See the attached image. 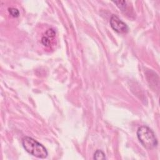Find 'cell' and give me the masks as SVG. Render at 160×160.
<instances>
[{
    "label": "cell",
    "mask_w": 160,
    "mask_h": 160,
    "mask_svg": "<svg viewBox=\"0 0 160 160\" xmlns=\"http://www.w3.org/2000/svg\"><path fill=\"white\" fill-rule=\"evenodd\" d=\"M8 11H9L10 15L14 18H17L19 16V12L18 11V10L15 8H8Z\"/></svg>",
    "instance_id": "obj_7"
},
{
    "label": "cell",
    "mask_w": 160,
    "mask_h": 160,
    "mask_svg": "<svg viewBox=\"0 0 160 160\" xmlns=\"http://www.w3.org/2000/svg\"><path fill=\"white\" fill-rule=\"evenodd\" d=\"M93 159H96V160H100V159L104 160V159H106V158L105 156V154L101 150H97L94 154Z\"/></svg>",
    "instance_id": "obj_5"
},
{
    "label": "cell",
    "mask_w": 160,
    "mask_h": 160,
    "mask_svg": "<svg viewBox=\"0 0 160 160\" xmlns=\"http://www.w3.org/2000/svg\"><path fill=\"white\" fill-rule=\"evenodd\" d=\"M45 36L49 37L51 39H53L55 36H56V32L54 31V30H53V28H50V29H48L46 33H45Z\"/></svg>",
    "instance_id": "obj_8"
},
{
    "label": "cell",
    "mask_w": 160,
    "mask_h": 160,
    "mask_svg": "<svg viewBox=\"0 0 160 160\" xmlns=\"http://www.w3.org/2000/svg\"><path fill=\"white\" fill-rule=\"evenodd\" d=\"M22 144L25 150L34 156L41 159L48 156V151L44 146L31 137H24L22 139Z\"/></svg>",
    "instance_id": "obj_1"
},
{
    "label": "cell",
    "mask_w": 160,
    "mask_h": 160,
    "mask_svg": "<svg viewBox=\"0 0 160 160\" xmlns=\"http://www.w3.org/2000/svg\"><path fill=\"white\" fill-rule=\"evenodd\" d=\"M51 39H52L51 38L45 35L42 37V38H41V43H42V44L45 46L48 47V46H50L51 45Z\"/></svg>",
    "instance_id": "obj_6"
},
{
    "label": "cell",
    "mask_w": 160,
    "mask_h": 160,
    "mask_svg": "<svg viewBox=\"0 0 160 160\" xmlns=\"http://www.w3.org/2000/svg\"><path fill=\"white\" fill-rule=\"evenodd\" d=\"M109 23L113 30L118 33H127L129 31V28L127 25L115 15L111 16Z\"/></svg>",
    "instance_id": "obj_3"
},
{
    "label": "cell",
    "mask_w": 160,
    "mask_h": 160,
    "mask_svg": "<svg viewBox=\"0 0 160 160\" xmlns=\"http://www.w3.org/2000/svg\"><path fill=\"white\" fill-rule=\"evenodd\" d=\"M137 137L143 147L147 150H152L157 147L158 140L151 129L147 126H142L137 130Z\"/></svg>",
    "instance_id": "obj_2"
},
{
    "label": "cell",
    "mask_w": 160,
    "mask_h": 160,
    "mask_svg": "<svg viewBox=\"0 0 160 160\" xmlns=\"http://www.w3.org/2000/svg\"><path fill=\"white\" fill-rule=\"evenodd\" d=\"M114 3L116 4V6L119 8V9L124 13L128 14V12L129 11L128 10V2L126 1H114Z\"/></svg>",
    "instance_id": "obj_4"
}]
</instances>
